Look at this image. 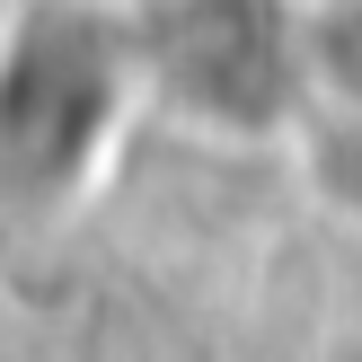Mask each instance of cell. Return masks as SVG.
<instances>
[{
    "instance_id": "6da1fadb",
    "label": "cell",
    "mask_w": 362,
    "mask_h": 362,
    "mask_svg": "<svg viewBox=\"0 0 362 362\" xmlns=\"http://www.w3.org/2000/svg\"><path fill=\"white\" fill-rule=\"evenodd\" d=\"M159 71L204 106L212 124H283L310 53L257 9V0H177L159 27Z\"/></svg>"
},
{
    "instance_id": "7a4b0ae2",
    "label": "cell",
    "mask_w": 362,
    "mask_h": 362,
    "mask_svg": "<svg viewBox=\"0 0 362 362\" xmlns=\"http://www.w3.org/2000/svg\"><path fill=\"white\" fill-rule=\"evenodd\" d=\"M310 88L336 106V115H362V0H336L310 27Z\"/></svg>"
}]
</instances>
